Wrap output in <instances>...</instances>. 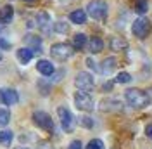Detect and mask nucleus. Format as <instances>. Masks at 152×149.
Masks as SVG:
<instances>
[{"mask_svg": "<svg viewBox=\"0 0 152 149\" xmlns=\"http://www.w3.org/2000/svg\"><path fill=\"white\" fill-rule=\"evenodd\" d=\"M124 99H126V103L130 104L132 108H135V109H142V108H145L147 104L151 103L147 92L138 90V89H128V90L124 92Z\"/></svg>", "mask_w": 152, "mask_h": 149, "instance_id": "obj_1", "label": "nucleus"}, {"mask_svg": "<svg viewBox=\"0 0 152 149\" xmlns=\"http://www.w3.org/2000/svg\"><path fill=\"white\" fill-rule=\"evenodd\" d=\"M73 52H75V49L73 45H69V44H64V42H61V44H54V45L50 47V56L54 57L56 61H66L69 57L73 56Z\"/></svg>", "mask_w": 152, "mask_h": 149, "instance_id": "obj_2", "label": "nucleus"}, {"mask_svg": "<svg viewBox=\"0 0 152 149\" xmlns=\"http://www.w3.org/2000/svg\"><path fill=\"white\" fill-rule=\"evenodd\" d=\"M151 31H152V23L147 18H138L132 24V33L137 38H140V40L147 38L151 35Z\"/></svg>", "mask_w": 152, "mask_h": 149, "instance_id": "obj_3", "label": "nucleus"}, {"mask_svg": "<svg viewBox=\"0 0 152 149\" xmlns=\"http://www.w3.org/2000/svg\"><path fill=\"white\" fill-rule=\"evenodd\" d=\"M75 104L80 111H85V113L94 111V108H95V103H94V99H92V95L88 92H85V90H78L75 94Z\"/></svg>", "mask_w": 152, "mask_h": 149, "instance_id": "obj_4", "label": "nucleus"}, {"mask_svg": "<svg viewBox=\"0 0 152 149\" xmlns=\"http://www.w3.org/2000/svg\"><path fill=\"white\" fill-rule=\"evenodd\" d=\"M86 14L94 19H104L107 16V4L104 0H90L86 4Z\"/></svg>", "mask_w": 152, "mask_h": 149, "instance_id": "obj_5", "label": "nucleus"}, {"mask_svg": "<svg viewBox=\"0 0 152 149\" xmlns=\"http://www.w3.org/2000/svg\"><path fill=\"white\" fill-rule=\"evenodd\" d=\"M75 85H76L78 90L90 92V90L95 87V80H94V76H92L90 73H86V71H80V73L76 74V78H75Z\"/></svg>", "mask_w": 152, "mask_h": 149, "instance_id": "obj_6", "label": "nucleus"}, {"mask_svg": "<svg viewBox=\"0 0 152 149\" xmlns=\"http://www.w3.org/2000/svg\"><path fill=\"white\" fill-rule=\"evenodd\" d=\"M57 114H59V120H61V125H62L64 132H73V128H75V116H73V113L69 111L66 106H59L57 108Z\"/></svg>", "mask_w": 152, "mask_h": 149, "instance_id": "obj_7", "label": "nucleus"}, {"mask_svg": "<svg viewBox=\"0 0 152 149\" xmlns=\"http://www.w3.org/2000/svg\"><path fill=\"white\" fill-rule=\"evenodd\" d=\"M33 121L40 128H43L47 132H54V121L45 111H35L33 113Z\"/></svg>", "mask_w": 152, "mask_h": 149, "instance_id": "obj_8", "label": "nucleus"}, {"mask_svg": "<svg viewBox=\"0 0 152 149\" xmlns=\"http://www.w3.org/2000/svg\"><path fill=\"white\" fill-rule=\"evenodd\" d=\"M19 95L14 89H0V103L5 106H14L18 104Z\"/></svg>", "mask_w": 152, "mask_h": 149, "instance_id": "obj_9", "label": "nucleus"}, {"mask_svg": "<svg viewBox=\"0 0 152 149\" xmlns=\"http://www.w3.org/2000/svg\"><path fill=\"white\" fill-rule=\"evenodd\" d=\"M99 108L102 111H123V103L118 99H102Z\"/></svg>", "mask_w": 152, "mask_h": 149, "instance_id": "obj_10", "label": "nucleus"}, {"mask_svg": "<svg viewBox=\"0 0 152 149\" xmlns=\"http://www.w3.org/2000/svg\"><path fill=\"white\" fill-rule=\"evenodd\" d=\"M37 69L43 74V76H52L54 71H56L54 64H52L50 61H47V59H40V61L37 63Z\"/></svg>", "mask_w": 152, "mask_h": 149, "instance_id": "obj_11", "label": "nucleus"}, {"mask_svg": "<svg viewBox=\"0 0 152 149\" xmlns=\"http://www.w3.org/2000/svg\"><path fill=\"white\" fill-rule=\"evenodd\" d=\"M33 50L29 49V47H21V49H18L16 50V56H18V61L21 63V64H28L29 61L33 59Z\"/></svg>", "mask_w": 152, "mask_h": 149, "instance_id": "obj_12", "label": "nucleus"}, {"mask_svg": "<svg viewBox=\"0 0 152 149\" xmlns=\"http://www.w3.org/2000/svg\"><path fill=\"white\" fill-rule=\"evenodd\" d=\"M118 68V61H116V57H107L102 61V64H100V71L104 74H111Z\"/></svg>", "mask_w": 152, "mask_h": 149, "instance_id": "obj_13", "label": "nucleus"}, {"mask_svg": "<svg viewBox=\"0 0 152 149\" xmlns=\"http://www.w3.org/2000/svg\"><path fill=\"white\" fill-rule=\"evenodd\" d=\"M69 19H71V23H75V24H85L86 23V12L83 9H76L69 14Z\"/></svg>", "mask_w": 152, "mask_h": 149, "instance_id": "obj_14", "label": "nucleus"}, {"mask_svg": "<svg viewBox=\"0 0 152 149\" xmlns=\"http://www.w3.org/2000/svg\"><path fill=\"white\" fill-rule=\"evenodd\" d=\"M102 49H104V42H102V38H99V37H92L90 38V42H88V50H90L92 54H99V52H102Z\"/></svg>", "mask_w": 152, "mask_h": 149, "instance_id": "obj_15", "label": "nucleus"}, {"mask_svg": "<svg viewBox=\"0 0 152 149\" xmlns=\"http://www.w3.org/2000/svg\"><path fill=\"white\" fill-rule=\"evenodd\" d=\"M109 45H111L113 50L121 52V50H124V49L128 47V42H126L124 38H121V37H113V38H111V42H109Z\"/></svg>", "mask_w": 152, "mask_h": 149, "instance_id": "obj_16", "label": "nucleus"}, {"mask_svg": "<svg viewBox=\"0 0 152 149\" xmlns=\"http://www.w3.org/2000/svg\"><path fill=\"white\" fill-rule=\"evenodd\" d=\"M14 16V9H12V5H4L2 9H0V23H10V19Z\"/></svg>", "mask_w": 152, "mask_h": 149, "instance_id": "obj_17", "label": "nucleus"}, {"mask_svg": "<svg viewBox=\"0 0 152 149\" xmlns=\"http://www.w3.org/2000/svg\"><path fill=\"white\" fill-rule=\"evenodd\" d=\"M37 24L43 31H48V24H50V19H48L47 12H38L37 14Z\"/></svg>", "mask_w": 152, "mask_h": 149, "instance_id": "obj_18", "label": "nucleus"}, {"mask_svg": "<svg viewBox=\"0 0 152 149\" xmlns=\"http://www.w3.org/2000/svg\"><path fill=\"white\" fill-rule=\"evenodd\" d=\"M12 140H14V134H12L10 130L0 132V146H4V148H9L10 144H12Z\"/></svg>", "mask_w": 152, "mask_h": 149, "instance_id": "obj_19", "label": "nucleus"}, {"mask_svg": "<svg viewBox=\"0 0 152 149\" xmlns=\"http://www.w3.org/2000/svg\"><path fill=\"white\" fill-rule=\"evenodd\" d=\"M86 45V35H83V33H78V35H75L73 37V49H76V50H81V49H85Z\"/></svg>", "mask_w": 152, "mask_h": 149, "instance_id": "obj_20", "label": "nucleus"}, {"mask_svg": "<svg viewBox=\"0 0 152 149\" xmlns=\"http://www.w3.org/2000/svg\"><path fill=\"white\" fill-rule=\"evenodd\" d=\"M28 42L31 44V47H29V49H31L33 52H40V49H42V40H40V38H38V37H33V35H29V37H28Z\"/></svg>", "mask_w": 152, "mask_h": 149, "instance_id": "obj_21", "label": "nucleus"}, {"mask_svg": "<svg viewBox=\"0 0 152 149\" xmlns=\"http://www.w3.org/2000/svg\"><path fill=\"white\" fill-rule=\"evenodd\" d=\"M147 10H149L147 0H137V2H135V12H137V14H145Z\"/></svg>", "mask_w": 152, "mask_h": 149, "instance_id": "obj_22", "label": "nucleus"}, {"mask_svg": "<svg viewBox=\"0 0 152 149\" xmlns=\"http://www.w3.org/2000/svg\"><path fill=\"white\" fill-rule=\"evenodd\" d=\"M10 121V113L7 109H0V127H7Z\"/></svg>", "mask_w": 152, "mask_h": 149, "instance_id": "obj_23", "label": "nucleus"}, {"mask_svg": "<svg viewBox=\"0 0 152 149\" xmlns=\"http://www.w3.org/2000/svg\"><path fill=\"white\" fill-rule=\"evenodd\" d=\"M86 149H104V142L100 139H92L86 144Z\"/></svg>", "mask_w": 152, "mask_h": 149, "instance_id": "obj_24", "label": "nucleus"}, {"mask_svg": "<svg viewBox=\"0 0 152 149\" xmlns=\"http://www.w3.org/2000/svg\"><path fill=\"white\" fill-rule=\"evenodd\" d=\"M54 30H56L57 33H67L69 26H67L64 21H57V23H54Z\"/></svg>", "mask_w": 152, "mask_h": 149, "instance_id": "obj_25", "label": "nucleus"}, {"mask_svg": "<svg viewBox=\"0 0 152 149\" xmlns=\"http://www.w3.org/2000/svg\"><path fill=\"white\" fill-rule=\"evenodd\" d=\"M116 82H118V83H130V82H132V74H130V73H126V71H123V73H119V74H118Z\"/></svg>", "mask_w": 152, "mask_h": 149, "instance_id": "obj_26", "label": "nucleus"}, {"mask_svg": "<svg viewBox=\"0 0 152 149\" xmlns=\"http://www.w3.org/2000/svg\"><path fill=\"white\" fill-rule=\"evenodd\" d=\"M80 125L85 127V128H92V127H94V120H92L90 116H81V118H80Z\"/></svg>", "mask_w": 152, "mask_h": 149, "instance_id": "obj_27", "label": "nucleus"}, {"mask_svg": "<svg viewBox=\"0 0 152 149\" xmlns=\"http://www.w3.org/2000/svg\"><path fill=\"white\" fill-rule=\"evenodd\" d=\"M81 148H83V146H81V142H80V140H73V142L67 146V149H81Z\"/></svg>", "mask_w": 152, "mask_h": 149, "instance_id": "obj_28", "label": "nucleus"}, {"mask_svg": "<svg viewBox=\"0 0 152 149\" xmlns=\"http://www.w3.org/2000/svg\"><path fill=\"white\" fill-rule=\"evenodd\" d=\"M145 134H147L149 139H152V123H149V125L145 127Z\"/></svg>", "mask_w": 152, "mask_h": 149, "instance_id": "obj_29", "label": "nucleus"}, {"mask_svg": "<svg viewBox=\"0 0 152 149\" xmlns=\"http://www.w3.org/2000/svg\"><path fill=\"white\" fill-rule=\"evenodd\" d=\"M86 64H88V68H94V69H97V66H95V63L92 61V59H86Z\"/></svg>", "mask_w": 152, "mask_h": 149, "instance_id": "obj_30", "label": "nucleus"}, {"mask_svg": "<svg viewBox=\"0 0 152 149\" xmlns=\"http://www.w3.org/2000/svg\"><path fill=\"white\" fill-rule=\"evenodd\" d=\"M0 47H2V49H9V44H7V42H5V40H0Z\"/></svg>", "mask_w": 152, "mask_h": 149, "instance_id": "obj_31", "label": "nucleus"}, {"mask_svg": "<svg viewBox=\"0 0 152 149\" xmlns=\"http://www.w3.org/2000/svg\"><path fill=\"white\" fill-rule=\"evenodd\" d=\"M40 146H42L40 149H52V148H50V144H48V142H42Z\"/></svg>", "mask_w": 152, "mask_h": 149, "instance_id": "obj_32", "label": "nucleus"}, {"mask_svg": "<svg viewBox=\"0 0 152 149\" xmlns=\"http://www.w3.org/2000/svg\"><path fill=\"white\" fill-rule=\"evenodd\" d=\"M147 95H149V99H151V101H152V89H151V90H149V92H147Z\"/></svg>", "mask_w": 152, "mask_h": 149, "instance_id": "obj_33", "label": "nucleus"}, {"mask_svg": "<svg viewBox=\"0 0 152 149\" xmlns=\"http://www.w3.org/2000/svg\"><path fill=\"white\" fill-rule=\"evenodd\" d=\"M16 149H28V148H16Z\"/></svg>", "mask_w": 152, "mask_h": 149, "instance_id": "obj_34", "label": "nucleus"}, {"mask_svg": "<svg viewBox=\"0 0 152 149\" xmlns=\"http://www.w3.org/2000/svg\"><path fill=\"white\" fill-rule=\"evenodd\" d=\"M0 33H2V24H0Z\"/></svg>", "mask_w": 152, "mask_h": 149, "instance_id": "obj_35", "label": "nucleus"}, {"mask_svg": "<svg viewBox=\"0 0 152 149\" xmlns=\"http://www.w3.org/2000/svg\"><path fill=\"white\" fill-rule=\"evenodd\" d=\"M0 61H2V52H0Z\"/></svg>", "mask_w": 152, "mask_h": 149, "instance_id": "obj_36", "label": "nucleus"}, {"mask_svg": "<svg viewBox=\"0 0 152 149\" xmlns=\"http://www.w3.org/2000/svg\"><path fill=\"white\" fill-rule=\"evenodd\" d=\"M26 2H31V0H26Z\"/></svg>", "mask_w": 152, "mask_h": 149, "instance_id": "obj_37", "label": "nucleus"}]
</instances>
